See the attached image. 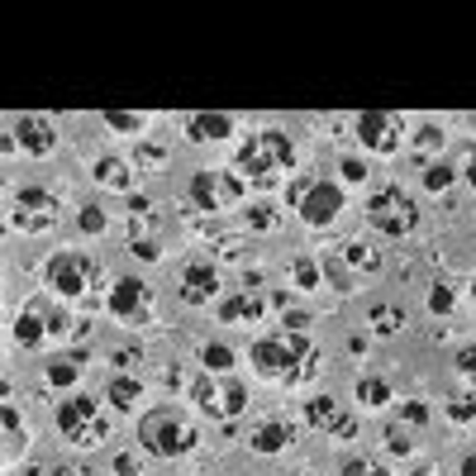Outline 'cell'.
I'll list each match as a JSON object with an SVG mask.
<instances>
[{
    "mask_svg": "<svg viewBox=\"0 0 476 476\" xmlns=\"http://www.w3.org/2000/svg\"><path fill=\"white\" fill-rule=\"evenodd\" d=\"M352 133H357V143H362L367 152H381V158H390V152H400V143H405V119L371 110V114H357Z\"/></svg>",
    "mask_w": 476,
    "mask_h": 476,
    "instance_id": "obj_11",
    "label": "cell"
},
{
    "mask_svg": "<svg viewBox=\"0 0 476 476\" xmlns=\"http://www.w3.org/2000/svg\"><path fill=\"white\" fill-rule=\"evenodd\" d=\"M191 400L206 410L210 419L229 424L248 410V386L238 377H210V371H200V377L191 381Z\"/></svg>",
    "mask_w": 476,
    "mask_h": 476,
    "instance_id": "obj_6",
    "label": "cell"
},
{
    "mask_svg": "<svg viewBox=\"0 0 476 476\" xmlns=\"http://www.w3.org/2000/svg\"><path fill=\"white\" fill-rule=\"evenodd\" d=\"M114 476H143V462H139V457H133V453H114Z\"/></svg>",
    "mask_w": 476,
    "mask_h": 476,
    "instance_id": "obj_41",
    "label": "cell"
},
{
    "mask_svg": "<svg viewBox=\"0 0 476 476\" xmlns=\"http://www.w3.org/2000/svg\"><path fill=\"white\" fill-rule=\"evenodd\" d=\"M58 434L72 448H100L110 438V419L100 415V405L91 396H72L58 405Z\"/></svg>",
    "mask_w": 476,
    "mask_h": 476,
    "instance_id": "obj_4",
    "label": "cell"
},
{
    "mask_svg": "<svg viewBox=\"0 0 476 476\" xmlns=\"http://www.w3.org/2000/svg\"><path fill=\"white\" fill-rule=\"evenodd\" d=\"M81 233H105V210H100V206L81 210Z\"/></svg>",
    "mask_w": 476,
    "mask_h": 476,
    "instance_id": "obj_40",
    "label": "cell"
},
{
    "mask_svg": "<svg viewBox=\"0 0 476 476\" xmlns=\"http://www.w3.org/2000/svg\"><path fill=\"white\" fill-rule=\"evenodd\" d=\"M233 172L243 177L248 186H258V191H277V186H286V177L296 172V143L286 139L281 129L248 133V139L238 143Z\"/></svg>",
    "mask_w": 476,
    "mask_h": 476,
    "instance_id": "obj_2",
    "label": "cell"
},
{
    "mask_svg": "<svg viewBox=\"0 0 476 476\" xmlns=\"http://www.w3.org/2000/svg\"><path fill=\"white\" fill-rule=\"evenodd\" d=\"M100 281V262L87 258V252H58L48 258V291L62 300H81Z\"/></svg>",
    "mask_w": 476,
    "mask_h": 476,
    "instance_id": "obj_7",
    "label": "cell"
},
{
    "mask_svg": "<svg viewBox=\"0 0 476 476\" xmlns=\"http://www.w3.org/2000/svg\"><path fill=\"white\" fill-rule=\"evenodd\" d=\"M371 329L377 334H400L405 329V310H396V305H377V310H371Z\"/></svg>",
    "mask_w": 476,
    "mask_h": 476,
    "instance_id": "obj_31",
    "label": "cell"
},
{
    "mask_svg": "<svg viewBox=\"0 0 476 476\" xmlns=\"http://www.w3.org/2000/svg\"><path fill=\"white\" fill-rule=\"evenodd\" d=\"M362 215H367V224L381 229L386 238H405V233H415V224H419V206L400 191V186H381V191H371Z\"/></svg>",
    "mask_w": 476,
    "mask_h": 476,
    "instance_id": "obj_5",
    "label": "cell"
},
{
    "mask_svg": "<svg viewBox=\"0 0 476 476\" xmlns=\"http://www.w3.org/2000/svg\"><path fill=\"white\" fill-rule=\"evenodd\" d=\"M14 133H20V148L33 152V158H48L58 148V124L48 114H20L14 119Z\"/></svg>",
    "mask_w": 476,
    "mask_h": 476,
    "instance_id": "obj_15",
    "label": "cell"
},
{
    "mask_svg": "<svg viewBox=\"0 0 476 476\" xmlns=\"http://www.w3.org/2000/svg\"><path fill=\"white\" fill-rule=\"evenodd\" d=\"M162 162H167V148H158V143H139V148H133V167H139V172H158Z\"/></svg>",
    "mask_w": 476,
    "mask_h": 476,
    "instance_id": "obj_32",
    "label": "cell"
},
{
    "mask_svg": "<svg viewBox=\"0 0 476 476\" xmlns=\"http://www.w3.org/2000/svg\"><path fill=\"white\" fill-rule=\"evenodd\" d=\"M415 476H438V471H429V467H419V471H415Z\"/></svg>",
    "mask_w": 476,
    "mask_h": 476,
    "instance_id": "obj_50",
    "label": "cell"
},
{
    "mask_svg": "<svg viewBox=\"0 0 476 476\" xmlns=\"http://www.w3.org/2000/svg\"><path fill=\"white\" fill-rule=\"evenodd\" d=\"M14 343L20 348H43V338H48V319H43V310L33 305V310H24V315H14Z\"/></svg>",
    "mask_w": 476,
    "mask_h": 476,
    "instance_id": "obj_20",
    "label": "cell"
},
{
    "mask_svg": "<svg viewBox=\"0 0 476 476\" xmlns=\"http://www.w3.org/2000/svg\"><path fill=\"white\" fill-rule=\"evenodd\" d=\"M143 396V386L133 381V377H114L110 386H105V400L114 405V410H133V400Z\"/></svg>",
    "mask_w": 476,
    "mask_h": 476,
    "instance_id": "obj_27",
    "label": "cell"
},
{
    "mask_svg": "<svg viewBox=\"0 0 476 476\" xmlns=\"http://www.w3.org/2000/svg\"><path fill=\"white\" fill-rule=\"evenodd\" d=\"M110 362H114L119 371H129V367H139V348H133V352H129V348H119V352L110 357Z\"/></svg>",
    "mask_w": 476,
    "mask_h": 476,
    "instance_id": "obj_46",
    "label": "cell"
},
{
    "mask_svg": "<svg viewBox=\"0 0 476 476\" xmlns=\"http://www.w3.org/2000/svg\"><path fill=\"white\" fill-rule=\"evenodd\" d=\"M0 419H5V448H10V453L24 448V424H20V415H14L10 400H5V415H0Z\"/></svg>",
    "mask_w": 476,
    "mask_h": 476,
    "instance_id": "obj_34",
    "label": "cell"
},
{
    "mask_svg": "<svg viewBox=\"0 0 476 476\" xmlns=\"http://www.w3.org/2000/svg\"><path fill=\"white\" fill-rule=\"evenodd\" d=\"M233 133V119L229 114H191L186 119V139L191 143H219Z\"/></svg>",
    "mask_w": 476,
    "mask_h": 476,
    "instance_id": "obj_19",
    "label": "cell"
},
{
    "mask_svg": "<svg viewBox=\"0 0 476 476\" xmlns=\"http://www.w3.org/2000/svg\"><path fill=\"white\" fill-rule=\"evenodd\" d=\"M291 438H296L291 419H267V424H258V429H252L248 448H252V453H262V457H271V453L291 448Z\"/></svg>",
    "mask_w": 476,
    "mask_h": 476,
    "instance_id": "obj_17",
    "label": "cell"
},
{
    "mask_svg": "<svg viewBox=\"0 0 476 476\" xmlns=\"http://www.w3.org/2000/svg\"><path fill=\"white\" fill-rule=\"evenodd\" d=\"M58 476H62V471H58Z\"/></svg>",
    "mask_w": 476,
    "mask_h": 476,
    "instance_id": "obj_52",
    "label": "cell"
},
{
    "mask_svg": "<svg viewBox=\"0 0 476 476\" xmlns=\"http://www.w3.org/2000/svg\"><path fill=\"white\" fill-rule=\"evenodd\" d=\"M457 371L476 381V348H462V352H457Z\"/></svg>",
    "mask_w": 476,
    "mask_h": 476,
    "instance_id": "obj_45",
    "label": "cell"
},
{
    "mask_svg": "<svg viewBox=\"0 0 476 476\" xmlns=\"http://www.w3.org/2000/svg\"><path fill=\"white\" fill-rule=\"evenodd\" d=\"M305 424L325 438H357V415L343 410V400H334V396L305 400Z\"/></svg>",
    "mask_w": 476,
    "mask_h": 476,
    "instance_id": "obj_12",
    "label": "cell"
},
{
    "mask_svg": "<svg viewBox=\"0 0 476 476\" xmlns=\"http://www.w3.org/2000/svg\"><path fill=\"white\" fill-rule=\"evenodd\" d=\"M291 281H296V291H319V286H325V271H319L315 258H296L291 262Z\"/></svg>",
    "mask_w": 476,
    "mask_h": 476,
    "instance_id": "obj_29",
    "label": "cell"
},
{
    "mask_svg": "<svg viewBox=\"0 0 476 476\" xmlns=\"http://www.w3.org/2000/svg\"><path fill=\"white\" fill-rule=\"evenodd\" d=\"M429 315H453V286H429Z\"/></svg>",
    "mask_w": 476,
    "mask_h": 476,
    "instance_id": "obj_37",
    "label": "cell"
},
{
    "mask_svg": "<svg viewBox=\"0 0 476 476\" xmlns=\"http://www.w3.org/2000/svg\"><path fill=\"white\" fill-rule=\"evenodd\" d=\"M343 476H390L377 457H352V462L343 467Z\"/></svg>",
    "mask_w": 476,
    "mask_h": 476,
    "instance_id": "obj_38",
    "label": "cell"
},
{
    "mask_svg": "<svg viewBox=\"0 0 476 476\" xmlns=\"http://www.w3.org/2000/svg\"><path fill=\"white\" fill-rule=\"evenodd\" d=\"M105 310L119 319V325H148V319H152V286L139 281V277H119L110 286Z\"/></svg>",
    "mask_w": 476,
    "mask_h": 476,
    "instance_id": "obj_10",
    "label": "cell"
},
{
    "mask_svg": "<svg viewBox=\"0 0 476 476\" xmlns=\"http://www.w3.org/2000/svg\"><path fill=\"white\" fill-rule=\"evenodd\" d=\"M453 167L448 162H429V167H424V186H429V191L438 196V191H448V186H453Z\"/></svg>",
    "mask_w": 476,
    "mask_h": 476,
    "instance_id": "obj_33",
    "label": "cell"
},
{
    "mask_svg": "<svg viewBox=\"0 0 476 476\" xmlns=\"http://www.w3.org/2000/svg\"><path fill=\"white\" fill-rule=\"evenodd\" d=\"M200 367H206L210 377H229V371H233V348L206 343V348H200Z\"/></svg>",
    "mask_w": 476,
    "mask_h": 476,
    "instance_id": "obj_28",
    "label": "cell"
},
{
    "mask_svg": "<svg viewBox=\"0 0 476 476\" xmlns=\"http://www.w3.org/2000/svg\"><path fill=\"white\" fill-rule=\"evenodd\" d=\"M105 124H110V129H119V133H139V129H143V114H129V110H110V114H105Z\"/></svg>",
    "mask_w": 476,
    "mask_h": 476,
    "instance_id": "obj_36",
    "label": "cell"
},
{
    "mask_svg": "<svg viewBox=\"0 0 476 476\" xmlns=\"http://www.w3.org/2000/svg\"><path fill=\"white\" fill-rule=\"evenodd\" d=\"M448 419L453 424H476V396H453L448 400Z\"/></svg>",
    "mask_w": 476,
    "mask_h": 476,
    "instance_id": "obj_35",
    "label": "cell"
},
{
    "mask_svg": "<svg viewBox=\"0 0 476 476\" xmlns=\"http://www.w3.org/2000/svg\"><path fill=\"white\" fill-rule=\"evenodd\" d=\"M96 181L100 186H110V191H124V196H133V177H139V167L133 162H124V158H100L96 167Z\"/></svg>",
    "mask_w": 476,
    "mask_h": 476,
    "instance_id": "obj_18",
    "label": "cell"
},
{
    "mask_svg": "<svg viewBox=\"0 0 476 476\" xmlns=\"http://www.w3.org/2000/svg\"><path fill=\"white\" fill-rule=\"evenodd\" d=\"M296 210H300V219H305L310 229H325V224H334V219H338V210H343V186L319 177V181L310 186V196H305Z\"/></svg>",
    "mask_w": 476,
    "mask_h": 476,
    "instance_id": "obj_13",
    "label": "cell"
},
{
    "mask_svg": "<svg viewBox=\"0 0 476 476\" xmlns=\"http://www.w3.org/2000/svg\"><path fill=\"white\" fill-rule=\"evenodd\" d=\"M357 400H362V410H386L390 400V381H381V377H357Z\"/></svg>",
    "mask_w": 476,
    "mask_h": 476,
    "instance_id": "obj_23",
    "label": "cell"
},
{
    "mask_svg": "<svg viewBox=\"0 0 476 476\" xmlns=\"http://www.w3.org/2000/svg\"><path fill=\"white\" fill-rule=\"evenodd\" d=\"M243 224H248L252 233H271V229L281 224V210L271 206V200H258V206H248V210H243Z\"/></svg>",
    "mask_w": 476,
    "mask_h": 476,
    "instance_id": "obj_26",
    "label": "cell"
},
{
    "mask_svg": "<svg viewBox=\"0 0 476 476\" xmlns=\"http://www.w3.org/2000/svg\"><path fill=\"white\" fill-rule=\"evenodd\" d=\"M319 271H325V281L334 286V291H352V286H357L352 267L338 258V252H325V258H319Z\"/></svg>",
    "mask_w": 476,
    "mask_h": 476,
    "instance_id": "obj_25",
    "label": "cell"
},
{
    "mask_svg": "<svg viewBox=\"0 0 476 476\" xmlns=\"http://www.w3.org/2000/svg\"><path fill=\"white\" fill-rule=\"evenodd\" d=\"M58 196L43 191V186H24V191H14L10 200V229L20 233H48L58 229Z\"/></svg>",
    "mask_w": 476,
    "mask_h": 476,
    "instance_id": "obj_8",
    "label": "cell"
},
{
    "mask_svg": "<svg viewBox=\"0 0 476 476\" xmlns=\"http://www.w3.org/2000/svg\"><path fill=\"white\" fill-rule=\"evenodd\" d=\"M400 419L410 424V429H419V424H429V405H424V400H405L400 405Z\"/></svg>",
    "mask_w": 476,
    "mask_h": 476,
    "instance_id": "obj_39",
    "label": "cell"
},
{
    "mask_svg": "<svg viewBox=\"0 0 476 476\" xmlns=\"http://www.w3.org/2000/svg\"><path fill=\"white\" fill-rule=\"evenodd\" d=\"M462 181L476 191V152H467V162H462Z\"/></svg>",
    "mask_w": 476,
    "mask_h": 476,
    "instance_id": "obj_48",
    "label": "cell"
},
{
    "mask_svg": "<svg viewBox=\"0 0 476 476\" xmlns=\"http://www.w3.org/2000/svg\"><path fill=\"white\" fill-rule=\"evenodd\" d=\"M238 252H243L238 238H219V258H238Z\"/></svg>",
    "mask_w": 476,
    "mask_h": 476,
    "instance_id": "obj_47",
    "label": "cell"
},
{
    "mask_svg": "<svg viewBox=\"0 0 476 476\" xmlns=\"http://www.w3.org/2000/svg\"><path fill=\"white\" fill-rule=\"evenodd\" d=\"M219 296V271L210 262H196L181 271V300L186 305H210Z\"/></svg>",
    "mask_w": 476,
    "mask_h": 476,
    "instance_id": "obj_16",
    "label": "cell"
},
{
    "mask_svg": "<svg viewBox=\"0 0 476 476\" xmlns=\"http://www.w3.org/2000/svg\"><path fill=\"white\" fill-rule=\"evenodd\" d=\"M471 291H476V286H471Z\"/></svg>",
    "mask_w": 476,
    "mask_h": 476,
    "instance_id": "obj_51",
    "label": "cell"
},
{
    "mask_svg": "<svg viewBox=\"0 0 476 476\" xmlns=\"http://www.w3.org/2000/svg\"><path fill=\"white\" fill-rule=\"evenodd\" d=\"M386 453H396V457H410L415 453L410 424H386Z\"/></svg>",
    "mask_w": 476,
    "mask_h": 476,
    "instance_id": "obj_30",
    "label": "cell"
},
{
    "mask_svg": "<svg viewBox=\"0 0 476 476\" xmlns=\"http://www.w3.org/2000/svg\"><path fill=\"white\" fill-rule=\"evenodd\" d=\"M338 172H343V181L362 186V181H367V162H357V158H343V162H338Z\"/></svg>",
    "mask_w": 476,
    "mask_h": 476,
    "instance_id": "obj_44",
    "label": "cell"
},
{
    "mask_svg": "<svg viewBox=\"0 0 476 476\" xmlns=\"http://www.w3.org/2000/svg\"><path fill=\"white\" fill-rule=\"evenodd\" d=\"M338 258L352 267V277H357V271H367V277H371V271H381V252L371 243H343V248H338Z\"/></svg>",
    "mask_w": 476,
    "mask_h": 476,
    "instance_id": "obj_22",
    "label": "cell"
},
{
    "mask_svg": "<svg viewBox=\"0 0 476 476\" xmlns=\"http://www.w3.org/2000/svg\"><path fill=\"white\" fill-rule=\"evenodd\" d=\"M462 476H476V453H471V457H462Z\"/></svg>",
    "mask_w": 476,
    "mask_h": 476,
    "instance_id": "obj_49",
    "label": "cell"
},
{
    "mask_svg": "<svg viewBox=\"0 0 476 476\" xmlns=\"http://www.w3.org/2000/svg\"><path fill=\"white\" fill-rule=\"evenodd\" d=\"M133 258H143V262H158L162 258V248H158V238H139V243H129Z\"/></svg>",
    "mask_w": 476,
    "mask_h": 476,
    "instance_id": "obj_43",
    "label": "cell"
},
{
    "mask_svg": "<svg viewBox=\"0 0 476 476\" xmlns=\"http://www.w3.org/2000/svg\"><path fill=\"white\" fill-rule=\"evenodd\" d=\"M410 152H415V162L429 167V162H434V152H444V129H438V124H419V129H415Z\"/></svg>",
    "mask_w": 476,
    "mask_h": 476,
    "instance_id": "obj_24",
    "label": "cell"
},
{
    "mask_svg": "<svg viewBox=\"0 0 476 476\" xmlns=\"http://www.w3.org/2000/svg\"><path fill=\"white\" fill-rule=\"evenodd\" d=\"M262 315H267V296H262V291H252V286L233 291L229 300H219V325H238V329H248V325H262Z\"/></svg>",
    "mask_w": 476,
    "mask_h": 476,
    "instance_id": "obj_14",
    "label": "cell"
},
{
    "mask_svg": "<svg viewBox=\"0 0 476 476\" xmlns=\"http://www.w3.org/2000/svg\"><path fill=\"white\" fill-rule=\"evenodd\" d=\"M81 367H87V352H67V357H53V362H48V386H58V390L77 386Z\"/></svg>",
    "mask_w": 476,
    "mask_h": 476,
    "instance_id": "obj_21",
    "label": "cell"
},
{
    "mask_svg": "<svg viewBox=\"0 0 476 476\" xmlns=\"http://www.w3.org/2000/svg\"><path fill=\"white\" fill-rule=\"evenodd\" d=\"M243 196H248V181L238 172H196L191 177V200H196V210H206V215L233 210Z\"/></svg>",
    "mask_w": 476,
    "mask_h": 476,
    "instance_id": "obj_9",
    "label": "cell"
},
{
    "mask_svg": "<svg viewBox=\"0 0 476 476\" xmlns=\"http://www.w3.org/2000/svg\"><path fill=\"white\" fill-rule=\"evenodd\" d=\"M319 177H296L291 186H286V206H300L305 196H310V186H315Z\"/></svg>",
    "mask_w": 476,
    "mask_h": 476,
    "instance_id": "obj_42",
    "label": "cell"
},
{
    "mask_svg": "<svg viewBox=\"0 0 476 476\" xmlns=\"http://www.w3.org/2000/svg\"><path fill=\"white\" fill-rule=\"evenodd\" d=\"M252 371L267 381H286V386H305L319 371V348L305 329H281V334H262L252 343Z\"/></svg>",
    "mask_w": 476,
    "mask_h": 476,
    "instance_id": "obj_1",
    "label": "cell"
},
{
    "mask_svg": "<svg viewBox=\"0 0 476 476\" xmlns=\"http://www.w3.org/2000/svg\"><path fill=\"white\" fill-rule=\"evenodd\" d=\"M139 444H143V453H152V457H186V453H196V444H200V434H196V424L186 419L181 410H172V405H162V410H148L143 419H139Z\"/></svg>",
    "mask_w": 476,
    "mask_h": 476,
    "instance_id": "obj_3",
    "label": "cell"
}]
</instances>
